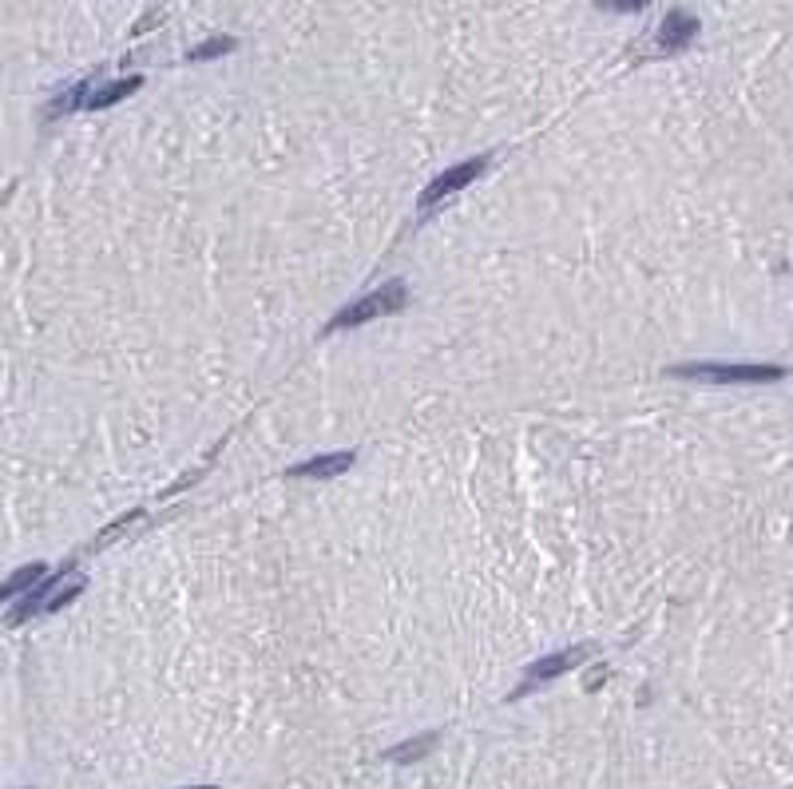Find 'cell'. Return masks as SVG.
Segmentation results:
<instances>
[{"mask_svg": "<svg viewBox=\"0 0 793 789\" xmlns=\"http://www.w3.org/2000/svg\"><path fill=\"white\" fill-rule=\"evenodd\" d=\"M671 373L694 377V381H714V385H762L778 381L786 369L782 365H734V361H694V365H675Z\"/></svg>", "mask_w": 793, "mask_h": 789, "instance_id": "obj_1", "label": "cell"}, {"mask_svg": "<svg viewBox=\"0 0 793 789\" xmlns=\"http://www.w3.org/2000/svg\"><path fill=\"white\" fill-rule=\"evenodd\" d=\"M405 298H409V294H405V282H389V286H381V290H373V294H365V298L349 302L338 318L326 326V334H341V330L365 326V322H373V318L397 314V310L405 306Z\"/></svg>", "mask_w": 793, "mask_h": 789, "instance_id": "obj_2", "label": "cell"}, {"mask_svg": "<svg viewBox=\"0 0 793 789\" xmlns=\"http://www.w3.org/2000/svg\"><path fill=\"white\" fill-rule=\"evenodd\" d=\"M484 167H488V155H480V159H468V163H460V167H449L445 175H437L425 191H421V199H417V207L421 211H433L441 199H449L453 191H460V187H468L476 175H484Z\"/></svg>", "mask_w": 793, "mask_h": 789, "instance_id": "obj_3", "label": "cell"}, {"mask_svg": "<svg viewBox=\"0 0 793 789\" xmlns=\"http://www.w3.org/2000/svg\"><path fill=\"white\" fill-rule=\"evenodd\" d=\"M591 651H595V647H591V643H583V647H567V651H556V655H548V659L532 663V667H528V675H524V686H536V682H548V678L567 675V671H571V667H579Z\"/></svg>", "mask_w": 793, "mask_h": 789, "instance_id": "obj_4", "label": "cell"}, {"mask_svg": "<svg viewBox=\"0 0 793 789\" xmlns=\"http://www.w3.org/2000/svg\"><path fill=\"white\" fill-rule=\"evenodd\" d=\"M698 36V20L690 16V12H667V20L659 24V36H655V44L663 48V52H682V48H690V40Z\"/></svg>", "mask_w": 793, "mask_h": 789, "instance_id": "obj_5", "label": "cell"}, {"mask_svg": "<svg viewBox=\"0 0 793 789\" xmlns=\"http://www.w3.org/2000/svg\"><path fill=\"white\" fill-rule=\"evenodd\" d=\"M139 84H143L139 76H123V80H112V84H104V88H92L88 108H92V112H104V108H112V104H119V100H127Z\"/></svg>", "mask_w": 793, "mask_h": 789, "instance_id": "obj_6", "label": "cell"}, {"mask_svg": "<svg viewBox=\"0 0 793 789\" xmlns=\"http://www.w3.org/2000/svg\"><path fill=\"white\" fill-rule=\"evenodd\" d=\"M353 464V452H330V456H314V460H306V464H298L294 468V476H338Z\"/></svg>", "mask_w": 793, "mask_h": 789, "instance_id": "obj_7", "label": "cell"}, {"mask_svg": "<svg viewBox=\"0 0 793 789\" xmlns=\"http://www.w3.org/2000/svg\"><path fill=\"white\" fill-rule=\"evenodd\" d=\"M44 575H48L44 564H28V567H20V571H12V575L0 583V603H4V599H16V595H24V591H32Z\"/></svg>", "mask_w": 793, "mask_h": 789, "instance_id": "obj_8", "label": "cell"}, {"mask_svg": "<svg viewBox=\"0 0 793 789\" xmlns=\"http://www.w3.org/2000/svg\"><path fill=\"white\" fill-rule=\"evenodd\" d=\"M92 80H80V84H72L68 92H60L52 104H48V115L56 119V115H68V112H80V108H88V96H92Z\"/></svg>", "mask_w": 793, "mask_h": 789, "instance_id": "obj_9", "label": "cell"}, {"mask_svg": "<svg viewBox=\"0 0 793 789\" xmlns=\"http://www.w3.org/2000/svg\"><path fill=\"white\" fill-rule=\"evenodd\" d=\"M234 36H215V40H203L199 48H191V60H219V56H227L234 52Z\"/></svg>", "mask_w": 793, "mask_h": 789, "instance_id": "obj_10", "label": "cell"}, {"mask_svg": "<svg viewBox=\"0 0 793 789\" xmlns=\"http://www.w3.org/2000/svg\"><path fill=\"white\" fill-rule=\"evenodd\" d=\"M433 734H425V738H413V742H405V746H397V750H389V758L393 762H413V758H421V754H429L433 750Z\"/></svg>", "mask_w": 793, "mask_h": 789, "instance_id": "obj_11", "label": "cell"}, {"mask_svg": "<svg viewBox=\"0 0 793 789\" xmlns=\"http://www.w3.org/2000/svg\"><path fill=\"white\" fill-rule=\"evenodd\" d=\"M599 8H611V12H643L651 0H595Z\"/></svg>", "mask_w": 793, "mask_h": 789, "instance_id": "obj_12", "label": "cell"}, {"mask_svg": "<svg viewBox=\"0 0 793 789\" xmlns=\"http://www.w3.org/2000/svg\"><path fill=\"white\" fill-rule=\"evenodd\" d=\"M203 789H211V786H203Z\"/></svg>", "mask_w": 793, "mask_h": 789, "instance_id": "obj_13", "label": "cell"}]
</instances>
